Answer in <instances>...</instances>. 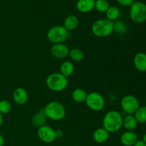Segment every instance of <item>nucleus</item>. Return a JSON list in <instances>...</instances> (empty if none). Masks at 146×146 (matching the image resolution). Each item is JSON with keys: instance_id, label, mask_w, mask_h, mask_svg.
Masks as SVG:
<instances>
[{"instance_id": "6", "label": "nucleus", "mask_w": 146, "mask_h": 146, "mask_svg": "<svg viewBox=\"0 0 146 146\" xmlns=\"http://www.w3.org/2000/svg\"><path fill=\"white\" fill-rule=\"evenodd\" d=\"M129 15L131 20L136 24H142L146 21V4L142 1H134L130 7Z\"/></svg>"}, {"instance_id": "11", "label": "nucleus", "mask_w": 146, "mask_h": 146, "mask_svg": "<svg viewBox=\"0 0 146 146\" xmlns=\"http://www.w3.org/2000/svg\"><path fill=\"white\" fill-rule=\"evenodd\" d=\"M28 93L24 88H17L13 92V99L19 105H24L28 101Z\"/></svg>"}, {"instance_id": "28", "label": "nucleus", "mask_w": 146, "mask_h": 146, "mask_svg": "<svg viewBox=\"0 0 146 146\" xmlns=\"http://www.w3.org/2000/svg\"><path fill=\"white\" fill-rule=\"evenodd\" d=\"M64 136V132L61 130H56V138H61Z\"/></svg>"}, {"instance_id": "25", "label": "nucleus", "mask_w": 146, "mask_h": 146, "mask_svg": "<svg viewBox=\"0 0 146 146\" xmlns=\"http://www.w3.org/2000/svg\"><path fill=\"white\" fill-rule=\"evenodd\" d=\"M127 27L125 23L122 21L116 20L113 23V31L118 34H123L126 32Z\"/></svg>"}, {"instance_id": "22", "label": "nucleus", "mask_w": 146, "mask_h": 146, "mask_svg": "<svg viewBox=\"0 0 146 146\" xmlns=\"http://www.w3.org/2000/svg\"><path fill=\"white\" fill-rule=\"evenodd\" d=\"M68 56L71 60H73L74 61H76V62L82 61L84 58V52L78 48H73V49L70 50Z\"/></svg>"}, {"instance_id": "21", "label": "nucleus", "mask_w": 146, "mask_h": 146, "mask_svg": "<svg viewBox=\"0 0 146 146\" xmlns=\"http://www.w3.org/2000/svg\"><path fill=\"white\" fill-rule=\"evenodd\" d=\"M120 10L115 6H112L108 8V9L107 10V11L106 12V19H108L111 21H116L120 17Z\"/></svg>"}, {"instance_id": "16", "label": "nucleus", "mask_w": 146, "mask_h": 146, "mask_svg": "<svg viewBox=\"0 0 146 146\" xmlns=\"http://www.w3.org/2000/svg\"><path fill=\"white\" fill-rule=\"evenodd\" d=\"M93 138L97 143H104L109 138V133L104 128H99L93 133Z\"/></svg>"}, {"instance_id": "23", "label": "nucleus", "mask_w": 146, "mask_h": 146, "mask_svg": "<svg viewBox=\"0 0 146 146\" xmlns=\"http://www.w3.org/2000/svg\"><path fill=\"white\" fill-rule=\"evenodd\" d=\"M134 116L138 123H146V106L139 107L136 112L134 113Z\"/></svg>"}, {"instance_id": "30", "label": "nucleus", "mask_w": 146, "mask_h": 146, "mask_svg": "<svg viewBox=\"0 0 146 146\" xmlns=\"http://www.w3.org/2000/svg\"><path fill=\"white\" fill-rule=\"evenodd\" d=\"M4 145V138L2 135L0 134V146H3Z\"/></svg>"}, {"instance_id": "13", "label": "nucleus", "mask_w": 146, "mask_h": 146, "mask_svg": "<svg viewBox=\"0 0 146 146\" xmlns=\"http://www.w3.org/2000/svg\"><path fill=\"white\" fill-rule=\"evenodd\" d=\"M133 64L135 68L140 72L146 71V54L139 52L136 54L133 58Z\"/></svg>"}, {"instance_id": "4", "label": "nucleus", "mask_w": 146, "mask_h": 146, "mask_svg": "<svg viewBox=\"0 0 146 146\" xmlns=\"http://www.w3.org/2000/svg\"><path fill=\"white\" fill-rule=\"evenodd\" d=\"M68 79L61 73H53L46 79V84L51 91L60 92L65 89L68 86Z\"/></svg>"}, {"instance_id": "10", "label": "nucleus", "mask_w": 146, "mask_h": 146, "mask_svg": "<svg viewBox=\"0 0 146 146\" xmlns=\"http://www.w3.org/2000/svg\"><path fill=\"white\" fill-rule=\"evenodd\" d=\"M70 49L66 44H54L51 48V53L52 56L58 59L66 58L69 54Z\"/></svg>"}, {"instance_id": "32", "label": "nucleus", "mask_w": 146, "mask_h": 146, "mask_svg": "<svg viewBox=\"0 0 146 146\" xmlns=\"http://www.w3.org/2000/svg\"><path fill=\"white\" fill-rule=\"evenodd\" d=\"M142 141H143V142L146 144V133L144 134V135H143V140H142Z\"/></svg>"}, {"instance_id": "31", "label": "nucleus", "mask_w": 146, "mask_h": 146, "mask_svg": "<svg viewBox=\"0 0 146 146\" xmlns=\"http://www.w3.org/2000/svg\"><path fill=\"white\" fill-rule=\"evenodd\" d=\"M3 124V115L0 113V128L1 127Z\"/></svg>"}, {"instance_id": "18", "label": "nucleus", "mask_w": 146, "mask_h": 146, "mask_svg": "<svg viewBox=\"0 0 146 146\" xmlns=\"http://www.w3.org/2000/svg\"><path fill=\"white\" fill-rule=\"evenodd\" d=\"M138 125V121L134 115H126L123 119V126L129 131H133Z\"/></svg>"}, {"instance_id": "20", "label": "nucleus", "mask_w": 146, "mask_h": 146, "mask_svg": "<svg viewBox=\"0 0 146 146\" xmlns=\"http://www.w3.org/2000/svg\"><path fill=\"white\" fill-rule=\"evenodd\" d=\"M88 94L82 88H76L72 92L73 100L77 103L85 102Z\"/></svg>"}, {"instance_id": "7", "label": "nucleus", "mask_w": 146, "mask_h": 146, "mask_svg": "<svg viewBox=\"0 0 146 146\" xmlns=\"http://www.w3.org/2000/svg\"><path fill=\"white\" fill-rule=\"evenodd\" d=\"M86 104L89 109L94 111H100L105 107L104 97L98 92H91L87 95Z\"/></svg>"}, {"instance_id": "12", "label": "nucleus", "mask_w": 146, "mask_h": 146, "mask_svg": "<svg viewBox=\"0 0 146 146\" xmlns=\"http://www.w3.org/2000/svg\"><path fill=\"white\" fill-rule=\"evenodd\" d=\"M138 141V135L133 131H127L121 136V142L124 146H133Z\"/></svg>"}, {"instance_id": "1", "label": "nucleus", "mask_w": 146, "mask_h": 146, "mask_svg": "<svg viewBox=\"0 0 146 146\" xmlns=\"http://www.w3.org/2000/svg\"><path fill=\"white\" fill-rule=\"evenodd\" d=\"M122 115L116 111H111L107 113L103 118V128L108 133H115L123 126Z\"/></svg>"}, {"instance_id": "26", "label": "nucleus", "mask_w": 146, "mask_h": 146, "mask_svg": "<svg viewBox=\"0 0 146 146\" xmlns=\"http://www.w3.org/2000/svg\"><path fill=\"white\" fill-rule=\"evenodd\" d=\"M11 104L9 101L7 100H3L0 101V113L2 115L7 114L11 111Z\"/></svg>"}, {"instance_id": "8", "label": "nucleus", "mask_w": 146, "mask_h": 146, "mask_svg": "<svg viewBox=\"0 0 146 146\" xmlns=\"http://www.w3.org/2000/svg\"><path fill=\"white\" fill-rule=\"evenodd\" d=\"M121 106L126 115H134L140 107V103L138 98L134 96L126 95L121 99Z\"/></svg>"}, {"instance_id": "2", "label": "nucleus", "mask_w": 146, "mask_h": 146, "mask_svg": "<svg viewBox=\"0 0 146 146\" xmlns=\"http://www.w3.org/2000/svg\"><path fill=\"white\" fill-rule=\"evenodd\" d=\"M44 111L46 118L51 121H59L64 119L66 115L65 107L58 101L48 103L44 108Z\"/></svg>"}, {"instance_id": "17", "label": "nucleus", "mask_w": 146, "mask_h": 146, "mask_svg": "<svg viewBox=\"0 0 146 146\" xmlns=\"http://www.w3.org/2000/svg\"><path fill=\"white\" fill-rule=\"evenodd\" d=\"M78 19L75 15H69L66 17L64 21V27L67 31H73L78 27Z\"/></svg>"}, {"instance_id": "9", "label": "nucleus", "mask_w": 146, "mask_h": 146, "mask_svg": "<svg viewBox=\"0 0 146 146\" xmlns=\"http://www.w3.org/2000/svg\"><path fill=\"white\" fill-rule=\"evenodd\" d=\"M37 136L42 142L45 143H51L56 139L55 130L51 127L46 125L38 128Z\"/></svg>"}, {"instance_id": "27", "label": "nucleus", "mask_w": 146, "mask_h": 146, "mask_svg": "<svg viewBox=\"0 0 146 146\" xmlns=\"http://www.w3.org/2000/svg\"><path fill=\"white\" fill-rule=\"evenodd\" d=\"M117 2L123 7H131L134 3V0H116Z\"/></svg>"}, {"instance_id": "14", "label": "nucleus", "mask_w": 146, "mask_h": 146, "mask_svg": "<svg viewBox=\"0 0 146 146\" xmlns=\"http://www.w3.org/2000/svg\"><path fill=\"white\" fill-rule=\"evenodd\" d=\"M96 0H78L76 9L81 13H88L95 9Z\"/></svg>"}, {"instance_id": "3", "label": "nucleus", "mask_w": 146, "mask_h": 146, "mask_svg": "<svg viewBox=\"0 0 146 146\" xmlns=\"http://www.w3.org/2000/svg\"><path fill=\"white\" fill-rule=\"evenodd\" d=\"M92 32L96 36L107 37L113 32V22L107 19H101L94 21L91 27Z\"/></svg>"}, {"instance_id": "29", "label": "nucleus", "mask_w": 146, "mask_h": 146, "mask_svg": "<svg viewBox=\"0 0 146 146\" xmlns=\"http://www.w3.org/2000/svg\"><path fill=\"white\" fill-rule=\"evenodd\" d=\"M133 146H146V144L143 141H138Z\"/></svg>"}, {"instance_id": "5", "label": "nucleus", "mask_w": 146, "mask_h": 146, "mask_svg": "<svg viewBox=\"0 0 146 146\" xmlns=\"http://www.w3.org/2000/svg\"><path fill=\"white\" fill-rule=\"evenodd\" d=\"M68 31H67L64 26L57 25L52 27L48 29L46 36L48 41L54 44H62L68 39Z\"/></svg>"}, {"instance_id": "24", "label": "nucleus", "mask_w": 146, "mask_h": 146, "mask_svg": "<svg viewBox=\"0 0 146 146\" xmlns=\"http://www.w3.org/2000/svg\"><path fill=\"white\" fill-rule=\"evenodd\" d=\"M110 7L109 2L107 0H96L95 3V9L101 13H106Z\"/></svg>"}, {"instance_id": "15", "label": "nucleus", "mask_w": 146, "mask_h": 146, "mask_svg": "<svg viewBox=\"0 0 146 146\" xmlns=\"http://www.w3.org/2000/svg\"><path fill=\"white\" fill-rule=\"evenodd\" d=\"M46 116L44 113V108H41V110L36 113L34 116L31 118V123L36 128H40L46 124Z\"/></svg>"}, {"instance_id": "19", "label": "nucleus", "mask_w": 146, "mask_h": 146, "mask_svg": "<svg viewBox=\"0 0 146 146\" xmlns=\"http://www.w3.org/2000/svg\"><path fill=\"white\" fill-rule=\"evenodd\" d=\"M74 72V65L69 61H66L61 64L60 66V73L65 77H68Z\"/></svg>"}]
</instances>
